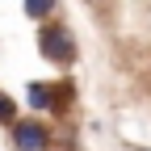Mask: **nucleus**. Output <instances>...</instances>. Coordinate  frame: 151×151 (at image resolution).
Instances as JSON below:
<instances>
[{"instance_id":"nucleus-1","label":"nucleus","mask_w":151,"mask_h":151,"mask_svg":"<svg viewBox=\"0 0 151 151\" xmlns=\"http://www.w3.org/2000/svg\"><path fill=\"white\" fill-rule=\"evenodd\" d=\"M38 50H42V59L59 63V67H71L76 63V38L63 21H42L38 29Z\"/></svg>"},{"instance_id":"nucleus-2","label":"nucleus","mask_w":151,"mask_h":151,"mask_svg":"<svg viewBox=\"0 0 151 151\" xmlns=\"http://www.w3.org/2000/svg\"><path fill=\"white\" fill-rule=\"evenodd\" d=\"M9 139L17 151H46L50 147V134H46V122H38V118H17L9 126Z\"/></svg>"},{"instance_id":"nucleus-3","label":"nucleus","mask_w":151,"mask_h":151,"mask_svg":"<svg viewBox=\"0 0 151 151\" xmlns=\"http://www.w3.org/2000/svg\"><path fill=\"white\" fill-rule=\"evenodd\" d=\"M59 88H63V84H50V80H34V84H25V101H29V109H34V113H55V109H59Z\"/></svg>"},{"instance_id":"nucleus-4","label":"nucleus","mask_w":151,"mask_h":151,"mask_svg":"<svg viewBox=\"0 0 151 151\" xmlns=\"http://www.w3.org/2000/svg\"><path fill=\"white\" fill-rule=\"evenodd\" d=\"M13 122H17V101L0 88V126H13Z\"/></svg>"},{"instance_id":"nucleus-5","label":"nucleus","mask_w":151,"mask_h":151,"mask_svg":"<svg viewBox=\"0 0 151 151\" xmlns=\"http://www.w3.org/2000/svg\"><path fill=\"white\" fill-rule=\"evenodd\" d=\"M21 9H25V17H50L55 13V0H25Z\"/></svg>"},{"instance_id":"nucleus-6","label":"nucleus","mask_w":151,"mask_h":151,"mask_svg":"<svg viewBox=\"0 0 151 151\" xmlns=\"http://www.w3.org/2000/svg\"><path fill=\"white\" fill-rule=\"evenodd\" d=\"M134 151H151V147H134Z\"/></svg>"}]
</instances>
